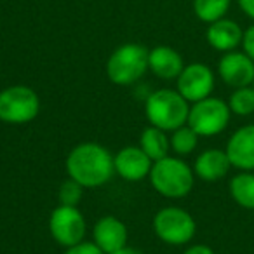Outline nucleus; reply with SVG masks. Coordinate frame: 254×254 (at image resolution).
Listing matches in <instances>:
<instances>
[{"instance_id":"13","label":"nucleus","mask_w":254,"mask_h":254,"mask_svg":"<svg viewBox=\"0 0 254 254\" xmlns=\"http://www.w3.org/2000/svg\"><path fill=\"white\" fill-rule=\"evenodd\" d=\"M92 242L105 254L127 246V226L115 216H103L92 228Z\"/></svg>"},{"instance_id":"19","label":"nucleus","mask_w":254,"mask_h":254,"mask_svg":"<svg viewBox=\"0 0 254 254\" xmlns=\"http://www.w3.org/2000/svg\"><path fill=\"white\" fill-rule=\"evenodd\" d=\"M232 0H193V12L202 23L218 21L221 18H226Z\"/></svg>"},{"instance_id":"14","label":"nucleus","mask_w":254,"mask_h":254,"mask_svg":"<svg viewBox=\"0 0 254 254\" xmlns=\"http://www.w3.org/2000/svg\"><path fill=\"white\" fill-rule=\"evenodd\" d=\"M242 37L244 30L240 28V25L228 18H221L211 23L205 32V40L209 46L223 54L237 51V47L242 46Z\"/></svg>"},{"instance_id":"2","label":"nucleus","mask_w":254,"mask_h":254,"mask_svg":"<svg viewBox=\"0 0 254 254\" xmlns=\"http://www.w3.org/2000/svg\"><path fill=\"white\" fill-rule=\"evenodd\" d=\"M153 190L166 198H183L193 190L195 173L180 157H164L153 162L148 174Z\"/></svg>"},{"instance_id":"4","label":"nucleus","mask_w":254,"mask_h":254,"mask_svg":"<svg viewBox=\"0 0 254 254\" xmlns=\"http://www.w3.org/2000/svg\"><path fill=\"white\" fill-rule=\"evenodd\" d=\"M148 54L150 51L141 44H122L106 61V77L115 85L136 84L148 71Z\"/></svg>"},{"instance_id":"23","label":"nucleus","mask_w":254,"mask_h":254,"mask_svg":"<svg viewBox=\"0 0 254 254\" xmlns=\"http://www.w3.org/2000/svg\"><path fill=\"white\" fill-rule=\"evenodd\" d=\"M63 254H105V253H103L94 242H85V240H82V242L75 244V246L66 247V251H64Z\"/></svg>"},{"instance_id":"11","label":"nucleus","mask_w":254,"mask_h":254,"mask_svg":"<svg viewBox=\"0 0 254 254\" xmlns=\"http://www.w3.org/2000/svg\"><path fill=\"white\" fill-rule=\"evenodd\" d=\"M153 160L139 146H126L113 155L115 174L126 181H141L148 178Z\"/></svg>"},{"instance_id":"20","label":"nucleus","mask_w":254,"mask_h":254,"mask_svg":"<svg viewBox=\"0 0 254 254\" xmlns=\"http://www.w3.org/2000/svg\"><path fill=\"white\" fill-rule=\"evenodd\" d=\"M198 138L200 136L191 129L188 124L178 127L176 131H173L169 141H171V150L176 153L178 157H185L190 155L198 145Z\"/></svg>"},{"instance_id":"27","label":"nucleus","mask_w":254,"mask_h":254,"mask_svg":"<svg viewBox=\"0 0 254 254\" xmlns=\"http://www.w3.org/2000/svg\"><path fill=\"white\" fill-rule=\"evenodd\" d=\"M110 254H143V253H141V251H138V249H134V247L126 246V247H122V249L115 251V253H110Z\"/></svg>"},{"instance_id":"3","label":"nucleus","mask_w":254,"mask_h":254,"mask_svg":"<svg viewBox=\"0 0 254 254\" xmlns=\"http://www.w3.org/2000/svg\"><path fill=\"white\" fill-rule=\"evenodd\" d=\"M190 103L176 89H157L146 98L145 115L150 126L166 132L176 131L188 122Z\"/></svg>"},{"instance_id":"16","label":"nucleus","mask_w":254,"mask_h":254,"mask_svg":"<svg viewBox=\"0 0 254 254\" xmlns=\"http://www.w3.org/2000/svg\"><path fill=\"white\" fill-rule=\"evenodd\" d=\"M232 169L228 155L225 150L219 148H209L202 152L195 159L193 173L202 181H219L226 176Z\"/></svg>"},{"instance_id":"15","label":"nucleus","mask_w":254,"mask_h":254,"mask_svg":"<svg viewBox=\"0 0 254 254\" xmlns=\"http://www.w3.org/2000/svg\"><path fill=\"white\" fill-rule=\"evenodd\" d=\"M185 68V61L176 49L157 46L148 54V70L162 80H176Z\"/></svg>"},{"instance_id":"24","label":"nucleus","mask_w":254,"mask_h":254,"mask_svg":"<svg viewBox=\"0 0 254 254\" xmlns=\"http://www.w3.org/2000/svg\"><path fill=\"white\" fill-rule=\"evenodd\" d=\"M242 49L251 60L254 61V23L247 30H244L242 37Z\"/></svg>"},{"instance_id":"7","label":"nucleus","mask_w":254,"mask_h":254,"mask_svg":"<svg viewBox=\"0 0 254 254\" xmlns=\"http://www.w3.org/2000/svg\"><path fill=\"white\" fill-rule=\"evenodd\" d=\"M40 113V98L28 85H11L0 91V120L5 124H28Z\"/></svg>"},{"instance_id":"9","label":"nucleus","mask_w":254,"mask_h":254,"mask_svg":"<svg viewBox=\"0 0 254 254\" xmlns=\"http://www.w3.org/2000/svg\"><path fill=\"white\" fill-rule=\"evenodd\" d=\"M214 71L207 64L190 63L185 64L183 71L176 78V91L191 105L209 98L214 91Z\"/></svg>"},{"instance_id":"28","label":"nucleus","mask_w":254,"mask_h":254,"mask_svg":"<svg viewBox=\"0 0 254 254\" xmlns=\"http://www.w3.org/2000/svg\"><path fill=\"white\" fill-rule=\"evenodd\" d=\"M253 89H254V82H253Z\"/></svg>"},{"instance_id":"8","label":"nucleus","mask_w":254,"mask_h":254,"mask_svg":"<svg viewBox=\"0 0 254 254\" xmlns=\"http://www.w3.org/2000/svg\"><path fill=\"white\" fill-rule=\"evenodd\" d=\"M85 228L87 226L84 214L75 205L60 204L49 216L51 237L63 247H71L82 242L85 237Z\"/></svg>"},{"instance_id":"25","label":"nucleus","mask_w":254,"mask_h":254,"mask_svg":"<svg viewBox=\"0 0 254 254\" xmlns=\"http://www.w3.org/2000/svg\"><path fill=\"white\" fill-rule=\"evenodd\" d=\"M183 254H214V251L209 246H205V244H193Z\"/></svg>"},{"instance_id":"18","label":"nucleus","mask_w":254,"mask_h":254,"mask_svg":"<svg viewBox=\"0 0 254 254\" xmlns=\"http://www.w3.org/2000/svg\"><path fill=\"white\" fill-rule=\"evenodd\" d=\"M228 190L237 205L254 211V173L253 171H240L230 180Z\"/></svg>"},{"instance_id":"26","label":"nucleus","mask_w":254,"mask_h":254,"mask_svg":"<svg viewBox=\"0 0 254 254\" xmlns=\"http://www.w3.org/2000/svg\"><path fill=\"white\" fill-rule=\"evenodd\" d=\"M237 4L247 18L254 19V0H237Z\"/></svg>"},{"instance_id":"6","label":"nucleus","mask_w":254,"mask_h":254,"mask_svg":"<svg viewBox=\"0 0 254 254\" xmlns=\"http://www.w3.org/2000/svg\"><path fill=\"white\" fill-rule=\"evenodd\" d=\"M153 232L167 246H187L197 233V223L187 209L169 205L153 216Z\"/></svg>"},{"instance_id":"12","label":"nucleus","mask_w":254,"mask_h":254,"mask_svg":"<svg viewBox=\"0 0 254 254\" xmlns=\"http://www.w3.org/2000/svg\"><path fill=\"white\" fill-rule=\"evenodd\" d=\"M232 167L239 171H254V124L239 127L225 148Z\"/></svg>"},{"instance_id":"17","label":"nucleus","mask_w":254,"mask_h":254,"mask_svg":"<svg viewBox=\"0 0 254 254\" xmlns=\"http://www.w3.org/2000/svg\"><path fill=\"white\" fill-rule=\"evenodd\" d=\"M139 148H141L153 162H157V160L169 155V150H171L169 136H167L166 131H162L159 127L148 126L145 131L141 132Z\"/></svg>"},{"instance_id":"5","label":"nucleus","mask_w":254,"mask_h":254,"mask_svg":"<svg viewBox=\"0 0 254 254\" xmlns=\"http://www.w3.org/2000/svg\"><path fill=\"white\" fill-rule=\"evenodd\" d=\"M230 119H232V112L228 103L223 101L221 98L209 96L197 103H191L187 124L200 138H212L225 131Z\"/></svg>"},{"instance_id":"21","label":"nucleus","mask_w":254,"mask_h":254,"mask_svg":"<svg viewBox=\"0 0 254 254\" xmlns=\"http://www.w3.org/2000/svg\"><path fill=\"white\" fill-rule=\"evenodd\" d=\"M230 112L239 117H249L254 113V89L249 87H239L230 94L228 98Z\"/></svg>"},{"instance_id":"22","label":"nucleus","mask_w":254,"mask_h":254,"mask_svg":"<svg viewBox=\"0 0 254 254\" xmlns=\"http://www.w3.org/2000/svg\"><path fill=\"white\" fill-rule=\"evenodd\" d=\"M82 193H84V187L78 185L77 181H73L71 178H68V180L60 187V193H58L60 204L75 205V207H77L78 202H80V198H82Z\"/></svg>"},{"instance_id":"10","label":"nucleus","mask_w":254,"mask_h":254,"mask_svg":"<svg viewBox=\"0 0 254 254\" xmlns=\"http://www.w3.org/2000/svg\"><path fill=\"white\" fill-rule=\"evenodd\" d=\"M218 75L228 87H249L254 82V61L244 51H230L219 60Z\"/></svg>"},{"instance_id":"1","label":"nucleus","mask_w":254,"mask_h":254,"mask_svg":"<svg viewBox=\"0 0 254 254\" xmlns=\"http://www.w3.org/2000/svg\"><path fill=\"white\" fill-rule=\"evenodd\" d=\"M66 174L84 188H99L115 174L113 155L99 143H80L66 159Z\"/></svg>"}]
</instances>
